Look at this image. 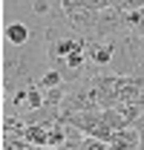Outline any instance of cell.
<instances>
[{"instance_id": "obj_1", "label": "cell", "mask_w": 144, "mask_h": 150, "mask_svg": "<svg viewBox=\"0 0 144 150\" xmlns=\"http://www.w3.org/2000/svg\"><path fill=\"white\" fill-rule=\"evenodd\" d=\"M66 26L78 35H92L98 18H101V9H87V6H66Z\"/></svg>"}, {"instance_id": "obj_2", "label": "cell", "mask_w": 144, "mask_h": 150, "mask_svg": "<svg viewBox=\"0 0 144 150\" xmlns=\"http://www.w3.org/2000/svg\"><path fill=\"white\" fill-rule=\"evenodd\" d=\"M37 29L29 23V20L20 18H9L3 20V43H12V46H26L29 40H35Z\"/></svg>"}, {"instance_id": "obj_3", "label": "cell", "mask_w": 144, "mask_h": 150, "mask_svg": "<svg viewBox=\"0 0 144 150\" xmlns=\"http://www.w3.org/2000/svg\"><path fill=\"white\" fill-rule=\"evenodd\" d=\"M109 147H121V150H138L141 147V133L136 124H130V127H121V130L112 133V139H109Z\"/></svg>"}, {"instance_id": "obj_4", "label": "cell", "mask_w": 144, "mask_h": 150, "mask_svg": "<svg viewBox=\"0 0 144 150\" xmlns=\"http://www.w3.org/2000/svg\"><path fill=\"white\" fill-rule=\"evenodd\" d=\"M49 127L52 124H26V142L32 147H49Z\"/></svg>"}, {"instance_id": "obj_5", "label": "cell", "mask_w": 144, "mask_h": 150, "mask_svg": "<svg viewBox=\"0 0 144 150\" xmlns=\"http://www.w3.org/2000/svg\"><path fill=\"white\" fill-rule=\"evenodd\" d=\"M127 29L136 32V35H144V6L127 12Z\"/></svg>"}, {"instance_id": "obj_6", "label": "cell", "mask_w": 144, "mask_h": 150, "mask_svg": "<svg viewBox=\"0 0 144 150\" xmlns=\"http://www.w3.org/2000/svg\"><path fill=\"white\" fill-rule=\"evenodd\" d=\"M66 6H87V9H109L115 6V0H64V9Z\"/></svg>"}, {"instance_id": "obj_7", "label": "cell", "mask_w": 144, "mask_h": 150, "mask_svg": "<svg viewBox=\"0 0 144 150\" xmlns=\"http://www.w3.org/2000/svg\"><path fill=\"white\" fill-rule=\"evenodd\" d=\"M115 6H118V9H124V12H130V9H141L144 0H115Z\"/></svg>"}, {"instance_id": "obj_8", "label": "cell", "mask_w": 144, "mask_h": 150, "mask_svg": "<svg viewBox=\"0 0 144 150\" xmlns=\"http://www.w3.org/2000/svg\"><path fill=\"white\" fill-rule=\"evenodd\" d=\"M136 127H138V133H141V147H144V112L136 118Z\"/></svg>"}]
</instances>
